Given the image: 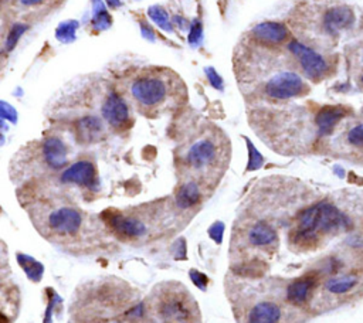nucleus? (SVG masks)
<instances>
[{
    "label": "nucleus",
    "mask_w": 363,
    "mask_h": 323,
    "mask_svg": "<svg viewBox=\"0 0 363 323\" xmlns=\"http://www.w3.org/2000/svg\"><path fill=\"white\" fill-rule=\"evenodd\" d=\"M356 230L354 218L330 201H319L299 212L289 235L294 251H315L329 239Z\"/></svg>",
    "instance_id": "nucleus-1"
},
{
    "label": "nucleus",
    "mask_w": 363,
    "mask_h": 323,
    "mask_svg": "<svg viewBox=\"0 0 363 323\" xmlns=\"http://www.w3.org/2000/svg\"><path fill=\"white\" fill-rule=\"evenodd\" d=\"M147 310L160 323H200V312L194 298L177 282H164L155 288Z\"/></svg>",
    "instance_id": "nucleus-2"
},
{
    "label": "nucleus",
    "mask_w": 363,
    "mask_h": 323,
    "mask_svg": "<svg viewBox=\"0 0 363 323\" xmlns=\"http://www.w3.org/2000/svg\"><path fill=\"white\" fill-rule=\"evenodd\" d=\"M295 306L267 293H251L240 298L234 313L237 323H294Z\"/></svg>",
    "instance_id": "nucleus-3"
},
{
    "label": "nucleus",
    "mask_w": 363,
    "mask_h": 323,
    "mask_svg": "<svg viewBox=\"0 0 363 323\" xmlns=\"http://www.w3.org/2000/svg\"><path fill=\"white\" fill-rule=\"evenodd\" d=\"M84 225L82 212L71 205H60L51 208L44 218V234L47 238H55L57 241H69L77 238Z\"/></svg>",
    "instance_id": "nucleus-4"
},
{
    "label": "nucleus",
    "mask_w": 363,
    "mask_h": 323,
    "mask_svg": "<svg viewBox=\"0 0 363 323\" xmlns=\"http://www.w3.org/2000/svg\"><path fill=\"white\" fill-rule=\"evenodd\" d=\"M363 278L356 271L333 273L319 285L315 302H328V300H345L346 296L353 295L362 288ZM312 300V302H313Z\"/></svg>",
    "instance_id": "nucleus-5"
},
{
    "label": "nucleus",
    "mask_w": 363,
    "mask_h": 323,
    "mask_svg": "<svg viewBox=\"0 0 363 323\" xmlns=\"http://www.w3.org/2000/svg\"><path fill=\"white\" fill-rule=\"evenodd\" d=\"M217 160L218 146L213 137L207 136L194 140L184 154L186 166L196 173H204L213 169Z\"/></svg>",
    "instance_id": "nucleus-6"
},
{
    "label": "nucleus",
    "mask_w": 363,
    "mask_h": 323,
    "mask_svg": "<svg viewBox=\"0 0 363 323\" xmlns=\"http://www.w3.org/2000/svg\"><path fill=\"white\" fill-rule=\"evenodd\" d=\"M133 99L146 108H153L162 103L167 96V84L156 75H146L135 79L130 85Z\"/></svg>",
    "instance_id": "nucleus-7"
},
{
    "label": "nucleus",
    "mask_w": 363,
    "mask_h": 323,
    "mask_svg": "<svg viewBox=\"0 0 363 323\" xmlns=\"http://www.w3.org/2000/svg\"><path fill=\"white\" fill-rule=\"evenodd\" d=\"M303 89V79L292 71L278 72L265 84V92L274 99H289L301 95Z\"/></svg>",
    "instance_id": "nucleus-8"
},
{
    "label": "nucleus",
    "mask_w": 363,
    "mask_h": 323,
    "mask_svg": "<svg viewBox=\"0 0 363 323\" xmlns=\"http://www.w3.org/2000/svg\"><path fill=\"white\" fill-rule=\"evenodd\" d=\"M319 283L320 276L316 272L299 276L286 286L285 300L295 307H302L308 303H312L319 288Z\"/></svg>",
    "instance_id": "nucleus-9"
},
{
    "label": "nucleus",
    "mask_w": 363,
    "mask_h": 323,
    "mask_svg": "<svg viewBox=\"0 0 363 323\" xmlns=\"http://www.w3.org/2000/svg\"><path fill=\"white\" fill-rule=\"evenodd\" d=\"M289 51L298 58L303 72L311 78V79H319L323 76V74L328 69V64L323 60L320 54H318L315 50L311 47L294 40L288 44Z\"/></svg>",
    "instance_id": "nucleus-10"
},
{
    "label": "nucleus",
    "mask_w": 363,
    "mask_h": 323,
    "mask_svg": "<svg viewBox=\"0 0 363 323\" xmlns=\"http://www.w3.org/2000/svg\"><path fill=\"white\" fill-rule=\"evenodd\" d=\"M244 246L251 249L268 251L278 242V234L275 228L267 221H255L250 224L241 235Z\"/></svg>",
    "instance_id": "nucleus-11"
},
{
    "label": "nucleus",
    "mask_w": 363,
    "mask_h": 323,
    "mask_svg": "<svg viewBox=\"0 0 363 323\" xmlns=\"http://www.w3.org/2000/svg\"><path fill=\"white\" fill-rule=\"evenodd\" d=\"M106 221L113 232L125 239H140L149 232L147 224L142 218L132 214L113 212L108 217Z\"/></svg>",
    "instance_id": "nucleus-12"
},
{
    "label": "nucleus",
    "mask_w": 363,
    "mask_h": 323,
    "mask_svg": "<svg viewBox=\"0 0 363 323\" xmlns=\"http://www.w3.org/2000/svg\"><path fill=\"white\" fill-rule=\"evenodd\" d=\"M62 183H72L84 187H95L96 186V171L91 162L79 160L67 167L61 174Z\"/></svg>",
    "instance_id": "nucleus-13"
},
{
    "label": "nucleus",
    "mask_w": 363,
    "mask_h": 323,
    "mask_svg": "<svg viewBox=\"0 0 363 323\" xmlns=\"http://www.w3.org/2000/svg\"><path fill=\"white\" fill-rule=\"evenodd\" d=\"M102 116L112 126H122L129 119V109L125 99L116 92H111L102 105Z\"/></svg>",
    "instance_id": "nucleus-14"
},
{
    "label": "nucleus",
    "mask_w": 363,
    "mask_h": 323,
    "mask_svg": "<svg viewBox=\"0 0 363 323\" xmlns=\"http://www.w3.org/2000/svg\"><path fill=\"white\" fill-rule=\"evenodd\" d=\"M354 23V14L350 7L337 6L329 8L323 16V27L329 34H336L340 30L352 27Z\"/></svg>",
    "instance_id": "nucleus-15"
},
{
    "label": "nucleus",
    "mask_w": 363,
    "mask_h": 323,
    "mask_svg": "<svg viewBox=\"0 0 363 323\" xmlns=\"http://www.w3.org/2000/svg\"><path fill=\"white\" fill-rule=\"evenodd\" d=\"M67 146L55 136H50L43 143V156L51 169H61L67 164Z\"/></svg>",
    "instance_id": "nucleus-16"
},
{
    "label": "nucleus",
    "mask_w": 363,
    "mask_h": 323,
    "mask_svg": "<svg viewBox=\"0 0 363 323\" xmlns=\"http://www.w3.org/2000/svg\"><path fill=\"white\" fill-rule=\"evenodd\" d=\"M252 34L259 41L271 42V44H279L286 38L288 30L282 23L262 21V23H258V24L254 26Z\"/></svg>",
    "instance_id": "nucleus-17"
},
{
    "label": "nucleus",
    "mask_w": 363,
    "mask_h": 323,
    "mask_svg": "<svg viewBox=\"0 0 363 323\" xmlns=\"http://www.w3.org/2000/svg\"><path fill=\"white\" fill-rule=\"evenodd\" d=\"M346 115L343 106H323L316 115V126L320 135H329L336 123Z\"/></svg>",
    "instance_id": "nucleus-18"
},
{
    "label": "nucleus",
    "mask_w": 363,
    "mask_h": 323,
    "mask_svg": "<svg viewBox=\"0 0 363 323\" xmlns=\"http://www.w3.org/2000/svg\"><path fill=\"white\" fill-rule=\"evenodd\" d=\"M200 200H201L200 186L193 180H189L186 183H183L182 187L179 188L177 194H176V204L182 210H187V208L194 207L196 204L200 203Z\"/></svg>",
    "instance_id": "nucleus-19"
},
{
    "label": "nucleus",
    "mask_w": 363,
    "mask_h": 323,
    "mask_svg": "<svg viewBox=\"0 0 363 323\" xmlns=\"http://www.w3.org/2000/svg\"><path fill=\"white\" fill-rule=\"evenodd\" d=\"M343 144L353 153L363 156V120L353 123L343 133Z\"/></svg>",
    "instance_id": "nucleus-20"
},
{
    "label": "nucleus",
    "mask_w": 363,
    "mask_h": 323,
    "mask_svg": "<svg viewBox=\"0 0 363 323\" xmlns=\"http://www.w3.org/2000/svg\"><path fill=\"white\" fill-rule=\"evenodd\" d=\"M102 133V123L98 118L95 116H85L79 119L78 122V136L85 140L91 142L99 137Z\"/></svg>",
    "instance_id": "nucleus-21"
},
{
    "label": "nucleus",
    "mask_w": 363,
    "mask_h": 323,
    "mask_svg": "<svg viewBox=\"0 0 363 323\" xmlns=\"http://www.w3.org/2000/svg\"><path fill=\"white\" fill-rule=\"evenodd\" d=\"M147 16L150 17V20L159 26L162 30L167 31V33H173V23L167 14V11L159 6V4H153L147 8Z\"/></svg>",
    "instance_id": "nucleus-22"
},
{
    "label": "nucleus",
    "mask_w": 363,
    "mask_h": 323,
    "mask_svg": "<svg viewBox=\"0 0 363 323\" xmlns=\"http://www.w3.org/2000/svg\"><path fill=\"white\" fill-rule=\"evenodd\" d=\"M17 261L21 265V268L26 271L27 276L31 280H40L44 272V268L40 262H37L34 258L26 255V254H18L17 255Z\"/></svg>",
    "instance_id": "nucleus-23"
},
{
    "label": "nucleus",
    "mask_w": 363,
    "mask_h": 323,
    "mask_svg": "<svg viewBox=\"0 0 363 323\" xmlns=\"http://www.w3.org/2000/svg\"><path fill=\"white\" fill-rule=\"evenodd\" d=\"M79 27L77 20H67L58 24L55 30V38L64 44H69L75 40V31Z\"/></svg>",
    "instance_id": "nucleus-24"
},
{
    "label": "nucleus",
    "mask_w": 363,
    "mask_h": 323,
    "mask_svg": "<svg viewBox=\"0 0 363 323\" xmlns=\"http://www.w3.org/2000/svg\"><path fill=\"white\" fill-rule=\"evenodd\" d=\"M28 28L27 24H23V23H16L11 26L10 28V33L7 35V40H6V44H4V50L7 52H10L11 50H14V47L17 45L20 37L24 34V31Z\"/></svg>",
    "instance_id": "nucleus-25"
},
{
    "label": "nucleus",
    "mask_w": 363,
    "mask_h": 323,
    "mask_svg": "<svg viewBox=\"0 0 363 323\" xmlns=\"http://www.w3.org/2000/svg\"><path fill=\"white\" fill-rule=\"evenodd\" d=\"M247 140V147H248V166H247V170H257L262 166L264 163V159L261 156V153L255 149V146L248 140Z\"/></svg>",
    "instance_id": "nucleus-26"
},
{
    "label": "nucleus",
    "mask_w": 363,
    "mask_h": 323,
    "mask_svg": "<svg viewBox=\"0 0 363 323\" xmlns=\"http://www.w3.org/2000/svg\"><path fill=\"white\" fill-rule=\"evenodd\" d=\"M189 44L191 47H197L199 44H201L203 40V24L199 18H194L191 26H190V31H189Z\"/></svg>",
    "instance_id": "nucleus-27"
},
{
    "label": "nucleus",
    "mask_w": 363,
    "mask_h": 323,
    "mask_svg": "<svg viewBox=\"0 0 363 323\" xmlns=\"http://www.w3.org/2000/svg\"><path fill=\"white\" fill-rule=\"evenodd\" d=\"M111 24H112V18L106 10L95 13L92 17V27L96 31H104V30L109 28Z\"/></svg>",
    "instance_id": "nucleus-28"
},
{
    "label": "nucleus",
    "mask_w": 363,
    "mask_h": 323,
    "mask_svg": "<svg viewBox=\"0 0 363 323\" xmlns=\"http://www.w3.org/2000/svg\"><path fill=\"white\" fill-rule=\"evenodd\" d=\"M204 74L207 75V79L210 82V85L218 91L224 89V82L223 78L220 76V74L213 68V67H206L204 68Z\"/></svg>",
    "instance_id": "nucleus-29"
},
{
    "label": "nucleus",
    "mask_w": 363,
    "mask_h": 323,
    "mask_svg": "<svg viewBox=\"0 0 363 323\" xmlns=\"http://www.w3.org/2000/svg\"><path fill=\"white\" fill-rule=\"evenodd\" d=\"M0 112H1V118L3 119H9L11 122H16L17 120V113H16V109L9 105L6 101H1L0 102Z\"/></svg>",
    "instance_id": "nucleus-30"
},
{
    "label": "nucleus",
    "mask_w": 363,
    "mask_h": 323,
    "mask_svg": "<svg viewBox=\"0 0 363 323\" xmlns=\"http://www.w3.org/2000/svg\"><path fill=\"white\" fill-rule=\"evenodd\" d=\"M140 30H142V35L146 38V40H149V41H155V33H153V30L147 26V24H145V23H140Z\"/></svg>",
    "instance_id": "nucleus-31"
},
{
    "label": "nucleus",
    "mask_w": 363,
    "mask_h": 323,
    "mask_svg": "<svg viewBox=\"0 0 363 323\" xmlns=\"http://www.w3.org/2000/svg\"><path fill=\"white\" fill-rule=\"evenodd\" d=\"M172 23H173V26H177L180 30H186V27H187L186 18H184V17H180V16H174V17L172 18Z\"/></svg>",
    "instance_id": "nucleus-32"
},
{
    "label": "nucleus",
    "mask_w": 363,
    "mask_h": 323,
    "mask_svg": "<svg viewBox=\"0 0 363 323\" xmlns=\"http://www.w3.org/2000/svg\"><path fill=\"white\" fill-rule=\"evenodd\" d=\"M23 6H26V7H30V6H37V4H40V3H43V1H45V0H18Z\"/></svg>",
    "instance_id": "nucleus-33"
},
{
    "label": "nucleus",
    "mask_w": 363,
    "mask_h": 323,
    "mask_svg": "<svg viewBox=\"0 0 363 323\" xmlns=\"http://www.w3.org/2000/svg\"><path fill=\"white\" fill-rule=\"evenodd\" d=\"M105 1H106V4H108L109 7H112V8H118V7L122 6V1H121V0H105Z\"/></svg>",
    "instance_id": "nucleus-34"
},
{
    "label": "nucleus",
    "mask_w": 363,
    "mask_h": 323,
    "mask_svg": "<svg viewBox=\"0 0 363 323\" xmlns=\"http://www.w3.org/2000/svg\"><path fill=\"white\" fill-rule=\"evenodd\" d=\"M362 84H363V75H362Z\"/></svg>",
    "instance_id": "nucleus-35"
}]
</instances>
